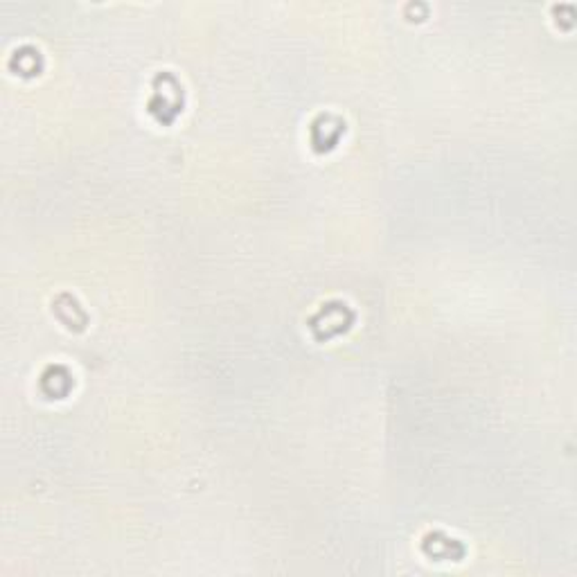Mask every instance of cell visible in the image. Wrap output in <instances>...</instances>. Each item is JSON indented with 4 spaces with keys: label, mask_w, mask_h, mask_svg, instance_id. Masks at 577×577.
Instances as JSON below:
<instances>
[{
    "label": "cell",
    "mask_w": 577,
    "mask_h": 577,
    "mask_svg": "<svg viewBox=\"0 0 577 577\" xmlns=\"http://www.w3.org/2000/svg\"><path fill=\"white\" fill-rule=\"evenodd\" d=\"M73 372L66 366H59V363L57 366H48L43 370L41 381H39V388H41V393L48 399H66L70 395V390H73Z\"/></svg>",
    "instance_id": "obj_6"
},
{
    "label": "cell",
    "mask_w": 577,
    "mask_h": 577,
    "mask_svg": "<svg viewBox=\"0 0 577 577\" xmlns=\"http://www.w3.org/2000/svg\"><path fill=\"white\" fill-rule=\"evenodd\" d=\"M345 133V120L334 113H321L309 127V138H312L314 152L327 154L339 145L341 136Z\"/></svg>",
    "instance_id": "obj_3"
},
{
    "label": "cell",
    "mask_w": 577,
    "mask_h": 577,
    "mask_svg": "<svg viewBox=\"0 0 577 577\" xmlns=\"http://www.w3.org/2000/svg\"><path fill=\"white\" fill-rule=\"evenodd\" d=\"M10 70L21 77H37L43 70V57L37 48L23 46L19 50H14V55L10 57Z\"/></svg>",
    "instance_id": "obj_7"
},
{
    "label": "cell",
    "mask_w": 577,
    "mask_h": 577,
    "mask_svg": "<svg viewBox=\"0 0 577 577\" xmlns=\"http://www.w3.org/2000/svg\"><path fill=\"white\" fill-rule=\"evenodd\" d=\"M185 104L183 86L172 73H158L154 79V93L149 97L147 111L158 124H172L181 115Z\"/></svg>",
    "instance_id": "obj_1"
},
{
    "label": "cell",
    "mask_w": 577,
    "mask_h": 577,
    "mask_svg": "<svg viewBox=\"0 0 577 577\" xmlns=\"http://www.w3.org/2000/svg\"><path fill=\"white\" fill-rule=\"evenodd\" d=\"M422 553L438 562H460L465 557V546L454 537L445 535V532L436 530L424 535L422 539Z\"/></svg>",
    "instance_id": "obj_4"
},
{
    "label": "cell",
    "mask_w": 577,
    "mask_h": 577,
    "mask_svg": "<svg viewBox=\"0 0 577 577\" xmlns=\"http://www.w3.org/2000/svg\"><path fill=\"white\" fill-rule=\"evenodd\" d=\"M352 323L354 312L350 309V305L341 303V300H330L309 318V330L316 341H330L334 336L345 334L352 327Z\"/></svg>",
    "instance_id": "obj_2"
},
{
    "label": "cell",
    "mask_w": 577,
    "mask_h": 577,
    "mask_svg": "<svg viewBox=\"0 0 577 577\" xmlns=\"http://www.w3.org/2000/svg\"><path fill=\"white\" fill-rule=\"evenodd\" d=\"M52 314L70 332H84L88 325V314L84 312L79 300L68 291H64V294H59L52 300Z\"/></svg>",
    "instance_id": "obj_5"
}]
</instances>
